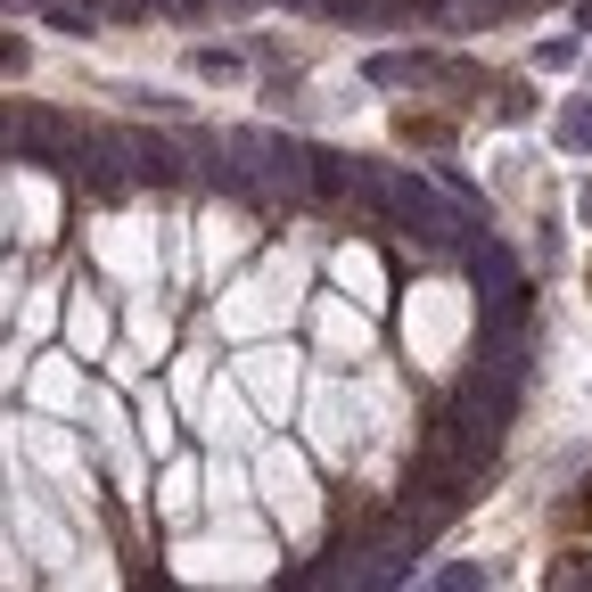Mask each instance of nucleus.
Returning a JSON list of instances; mask_svg holds the SVG:
<instances>
[{"label": "nucleus", "instance_id": "f257e3e1", "mask_svg": "<svg viewBox=\"0 0 592 592\" xmlns=\"http://www.w3.org/2000/svg\"><path fill=\"white\" fill-rule=\"evenodd\" d=\"M26 67V41H0V75H17Z\"/></svg>", "mask_w": 592, "mask_h": 592}, {"label": "nucleus", "instance_id": "f03ea898", "mask_svg": "<svg viewBox=\"0 0 592 592\" xmlns=\"http://www.w3.org/2000/svg\"><path fill=\"white\" fill-rule=\"evenodd\" d=\"M584 526H592V485H584Z\"/></svg>", "mask_w": 592, "mask_h": 592}]
</instances>
